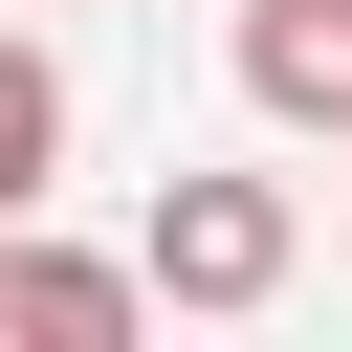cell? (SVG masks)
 Here are the masks:
<instances>
[{
	"label": "cell",
	"mask_w": 352,
	"mask_h": 352,
	"mask_svg": "<svg viewBox=\"0 0 352 352\" xmlns=\"http://www.w3.org/2000/svg\"><path fill=\"white\" fill-rule=\"evenodd\" d=\"M154 308H286V198L264 176H154Z\"/></svg>",
	"instance_id": "obj_1"
},
{
	"label": "cell",
	"mask_w": 352,
	"mask_h": 352,
	"mask_svg": "<svg viewBox=\"0 0 352 352\" xmlns=\"http://www.w3.org/2000/svg\"><path fill=\"white\" fill-rule=\"evenodd\" d=\"M154 308V264H88V242H22L0 220V352H110Z\"/></svg>",
	"instance_id": "obj_2"
},
{
	"label": "cell",
	"mask_w": 352,
	"mask_h": 352,
	"mask_svg": "<svg viewBox=\"0 0 352 352\" xmlns=\"http://www.w3.org/2000/svg\"><path fill=\"white\" fill-rule=\"evenodd\" d=\"M242 88L286 132H352V0H242Z\"/></svg>",
	"instance_id": "obj_3"
},
{
	"label": "cell",
	"mask_w": 352,
	"mask_h": 352,
	"mask_svg": "<svg viewBox=\"0 0 352 352\" xmlns=\"http://www.w3.org/2000/svg\"><path fill=\"white\" fill-rule=\"evenodd\" d=\"M44 176H66V66L0 44V220H44Z\"/></svg>",
	"instance_id": "obj_4"
}]
</instances>
